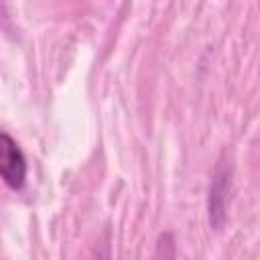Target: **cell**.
Segmentation results:
<instances>
[{"label": "cell", "instance_id": "1", "mask_svg": "<svg viewBox=\"0 0 260 260\" xmlns=\"http://www.w3.org/2000/svg\"><path fill=\"white\" fill-rule=\"evenodd\" d=\"M0 175L4 183L14 191L22 189L26 179V158L6 132L0 134Z\"/></svg>", "mask_w": 260, "mask_h": 260}, {"label": "cell", "instance_id": "2", "mask_svg": "<svg viewBox=\"0 0 260 260\" xmlns=\"http://www.w3.org/2000/svg\"><path fill=\"white\" fill-rule=\"evenodd\" d=\"M173 258H175L173 238H171V234H162L158 238V246H156V260H173Z\"/></svg>", "mask_w": 260, "mask_h": 260}]
</instances>
